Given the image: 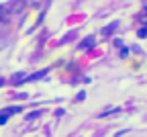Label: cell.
Listing matches in <instances>:
<instances>
[{
  "instance_id": "cell-1",
  "label": "cell",
  "mask_w": 147,
  "mask_h": 137,
  "mask_svg": "<svg viewBox=\"0 0 147 137\" xmlns=\"http://www.w3.org/2000/svg\"><path fill=\"white\" fill-rule=\"evenodd\" d=\"M14 113H21V106H8L4 111H0V125H4L8 121V117L14 115Z\"/></svg>"
},
{
  "instance_id": "cell-2",
  "label": "cell",
  "mask_w": 147,
  "mask_h": 137,
  "mask_svg": "<svg viewBox=\"0 0 147 137\" xmlns=\"http://www.w3.org/2000/svg\"><path fill=\"white\" fill-rule=\"evenodd\" d=\"M94 43H96L94 37H86L84 41L80 43V49H92V47H94Z\"/></svg>"
},
{
  "instance_id": "cell-3",
  "label": "cell",
  "mask_w": 147,
  "mask_h": 137,
  "mask_svg": "<svg viewBox=\"0 0 147 137\" xmlns=\"http://www.w3.org/2000/svg\"><path fill=\"white\" fill-rule=\"evenodd\" d=\"M45 76H47V70H41V72H37V74H33V76L25 78V82H35V80H41V78H45Z\"/></svg>"
},
{
  "instance_id": "cell-4",
  "label": "cell",
  "mask_w": 147,
  "mask_h": 137,
  "mask_svg": "<svg viewBox=\"0 0 147 137\" xmlns=\"http://www.w3.org/2000/svg\"><path fill=\"white\" fill-rule=\"evenodd\" d=\"M8 21V6H0V23Z\"/></svg>"
},
{
  "instance_id": "cell-5",
  "label": "cell",
  "mask_w": 147,
  "mask_h": 137,
  "mask_svg": "<svg viewBox=\"0 0 147 137\" xmlns=\"http://www.w3.org/2000/svg\"><path fill=\"white\" fill-rule=\"evenodd\" d=\"M117 27H119V21H115V23H110L108 27H104V29H102V33H104V35H110V31H115Z\"/></svg>"
},
{
  "instance_id": "cell-6",
  "label": "cell",
  "mask_w": 147,
  "mask_h": 137,
  "mask_svg": "<svg viewBox=\"0 0 147 137\" xmlns=\"http://www.w3.org/2000/svg\"><path fill=\"white\" fill-rule=\"evenodd\" d=\"M137 35H139L141 39H145V37H147V27H143V29H139V33H137Z\"/></svg>"
},
{
  "instance_id": "cell-7",
  "label": "cell",
  "mask_w": 147,
  "mask_h": 137,
  "mask_svg": "<svg viewBox=\"0 0 147 137\" xmlns=\"http://www.w3.org/2000/svg\"><path fill=\"white\" fill-rule=\"evenodd\" d=\"M127 53H129V51H127V47H123V49H121V57H127Z\"/></svg>"
},
{
  "instance_id": "cell-8",
  "label": "cell",
  "mask_w": 147,
  "mask_h": 137,
  "mask_svg": "<svg viewBox=\"0 0 147 137\" xmlns=\"http://www.w3.org/2000/svg\"><path fill=\"white\" fill-rule=\"evenodd\" d=\"M139 18H141V21H145V23H147V12H145V14H141Z\"/></svg>"
},
{
  "instance_id": "cell-9",
  "label": "cell",
  "mask_w": 147,
  "mask_h": 137,
  "mask_svg": "<svg viewBox=\"0 0 147 137\" xmlns=\"http://www.w3.org/2000/svg\"><path fill=\"white\" fill-rule=\"evenodd\" d=\"M2 84H4V78H0V86H2Z\"/></svg>"
},
{
  "instance_id": "cell-10",
  "label": "cell",
  "mask_w": 147,
  "mask_h": 137,
  "mask_svg": "<svg viewBox=\"0 0 147 137\" xmlns=\"http://www.w3.org/2000/svg\"><path fill=\"white\" fill-rule=\"evenodd\" d=\"M145 8H147V2H145Z\"/></svg>"
}]
</instances>
